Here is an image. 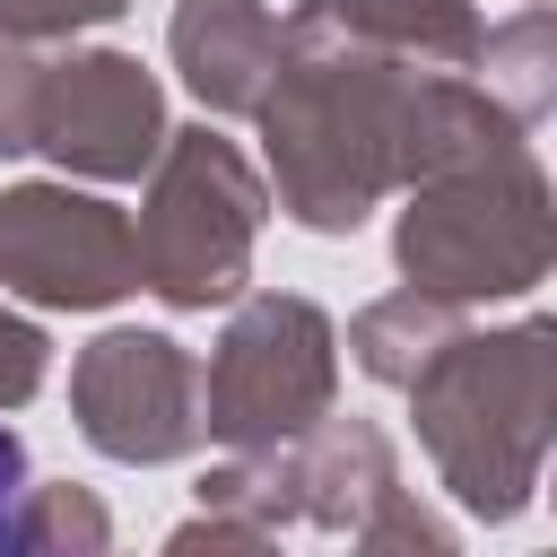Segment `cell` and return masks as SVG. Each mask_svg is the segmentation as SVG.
<instances>
[{"instance_id":"obj_1","label":"cell","mask_w":557,"mask_h":557,"mask_svg":"<svg viewBox=\"0 0 557 557\" xmlns=\"http://www.w3.org/2000/svg\"><path fill=\"white\" fill-rule=\"evenodd\" d=\"M26 540V444L0 426V548Z\"/></svg>"}]
</instances>
